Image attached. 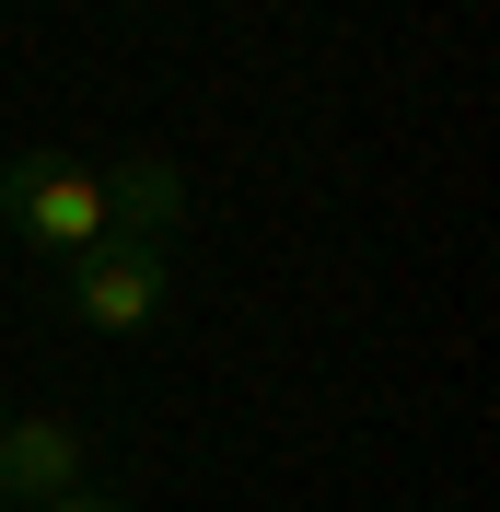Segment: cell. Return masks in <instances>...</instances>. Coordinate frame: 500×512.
<instances>
[{
    "label": "cell",
    "mask_w": 500,
    "mask_h": 512,
    "mask_svg": "<svg viewBox=\"0 0 500 512\" xmlns=\"http://www.w3.org/2000/svg\"><path fill=\"white\" fill-rule=\"evenodd\" d=\"M0 233L24 256H47V268H70V256L105 245V175L82 152H59V140H24V152H0Z\"/></svg>",
    "instance_id": "1"
},
{
    "label": "cell",
    "mask_w": 500,
    "mask_h": 512,
    "mask_svg": "<svg viewBox=\"0 0 500 512\" xmlns=\"http://www.w3.org/2000/svg\"><path fill=\"white\" fill-rule=\"evenodd\" d=\"M59 303L94 338H140V326H163V303H175V256L163 245H94L59 268Z\"/></svg>",
    "instance_id": "2"
},
{
    "label": "cell",
    "mask_w": 500,
    "mask_h": 512,
    "mask_svg": "<svg viewBox=\"0 0 500 512\" xmlns=\"http://www.w3.org/2000/svg\"><path fill=\"white\" fill-rule=\"evenodd\" d=\"M82 478H94L82 419H59V408H12V419H0V501H12V512L59 501V489H82Z\"/></svg>",
    "instance_id": "3"
},
{
    "label": "cell",
    "mask_w": 500,
    "mask_h": 512,
    "mask_svg": "<svg viewBox=\"0 0 500 512\" xmlns=\"http://www.w3.org/2000/svg\"><path fill=\"white\" fill-rule=\"evenodd\" d=\"M105 245H175L187 233V175L163 152H105Z\"/></svg>",
    "instance_id": "4"
},
{
    "label": "cell",
    "mask_w": 500,
    "mask_h": 512,
    "mask_svg": "<svg viewBox=\"0 0 500 512\" xmlns=\"http://www.w3.org/2000/svg\"><path fill=\"white\" fill-rule=\"evenodd\" d=\"M35 512H128V501H117V489H94V478H82V489H59V501H35Z\"/></svg>",
    "instance_id": "5"
},
{
    "label": "cell",
    "mask_w": 500,
    "mask_h": 512,
    "mask_svg": "<svg viewBox=\"0 0 500 512\" xmlns=\"http://www.w3.org/2000/svg\"><path fill=\"white\" fill-rule=\"evenodd\" d=\"M0 419H12V408H0Z\"/></svg>",
    "instance_id": "6"
},
{
    "label": "cell",
    "mask_w": 500,
    "mask_h": 512,
    "mask_svg": "<svg viewBox=\"0 0 500 512\" xmlns=\"http://www.w3.org/2000/svg\"><path fill=\"white\" fill-rule=\"evenodd\" d=\"M0 512H12V501H0Z\"/></svg>",
    "instance_id": "7"
}]
</instances>
